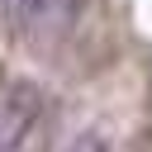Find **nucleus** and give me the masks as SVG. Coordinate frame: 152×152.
Instances as JSON below:
<instances>
[{"mask_svg":"<svg viewBox=\"0 0 152 152\" xmlns=\"http://www.w3.org/2000/svg\"><path fill=\"white\" fill-rule=\"evenodd\" d=\"M43 109H48V100H43L38 81H28V76L0 81V152H19L33 138Z\"/></svg>","mask_w":152,"mask_h":152,"instance_id":"f257e3e1","label":"nucleus"},{"mask_svg":"<svg viewBox=\"0 0 152 152\" xmlns=\"http://www.w3.org/2000/svg\"><path fill=\"white\" fill-rule=\"evenodd\" d=\"M5 19L24 43H57L76 28L81 0H5Z\"/></svg>","mask_w":152,"mask_h":152,"instance_id":"f03ea898","label":"nucleus"},{"mask_svg":"<svg viewBox=\"0 0 152 152\" xmlns=\"http://www.w3.org/2000/svg\"><path fill=\"white\" fill-rule=\"evenodd\" d=\"M71 152H109V142H104L100 133H81V138L71 142Z\"/></svg>","mask_w":152,"mask_h":152,"instance_id":"7ed1b4c3","label":"nucleus"}]
</instances>
